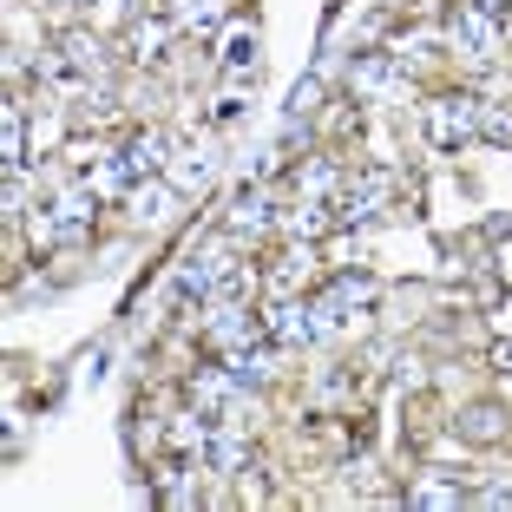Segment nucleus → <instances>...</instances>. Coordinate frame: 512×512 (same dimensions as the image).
<instances>
[{"mask_svg": "<svg viewBox=\"0 0 512 512\" xmlns=\"http://www.w3.org/2000/svg\"><path fill=\"white\" fill-rule=\"evenodd\" d=\"M237 270H243V263H237L230 250H197L191 263L178 270V302H211V296H217V289H224Z\"/></svg>", "mask_w": 512, "mask_h": 512, "instance_id": "1", "label": "nucleus"}, {"mask_svg": "<svg viewBox=\"0 0 512 512\" xmlns=\"http://www.w3.org/2000/svg\"><path fill=\"white\" fill-rule=\"evenodd\" d=\"M473 132H480V106H473V99H440V106L427 112V138H434L440 151L467 145Z\"/></svg>", "mask_w": 512, "mask_h": 512, "instance_id": "2", "label": "nucleus"}, {"mask_svg": "<svg viewBox=\"0 0 512 512\" xmlns=\"http://www.w3.org/2000/svg\"><path fill=\"white\" fill-rule=\"evenodd\" d=\"M270 335H276V348H309L329 329H322L316 302H283V309H270Z\"/></svg>", "mask_w": 512, "mask_h": 512, "instance_id": "3", "label": "nucleus"}, {"mask_svg": "<svg viewBox=\"0 0 512 512\" xmlns=\"http://www.w3.org/2000/svg\"><path fill=\"white\" fill-rule=\"evenodd\" d=\"M211 178H217V145L211 138H197V145H184L178 158H171V184H178V191H204Z\"/></svg>", "mask_w": 512, "mask_h": 512, "instance_id": "4", "label": "nucleus"}, {"mask_svg": "<svg viewBox=\"0 0 512 512\" xmlns=\"http://www.w3.org/2000/svg\"><path fill=\"white\" fill-rule=\"evenodd\" d=\"M453 40L467 46L473 60H493V46H499V14H486V7H460V20H453Z\"/></svg>", "mask_w": 512, "mask_h": 512, "instance_id": "5", "label": "nucleus"}, {"mask_svg": "<svg viewBox=\"0 0 512 512\" xmlns=\"http://www.w3.org/2000/svg\"><path fill=\"white\" fill-rule=\"evenodd\" d=\"M388 191H394V178H388V171H362V178H355V184L342 191V217H348V224H362V217H375V211H381V197H388Z\"/></svg>", "mask_w": 512, "mask_h": 512, "instance_id": "6", "label": "nucleus"}, {"mask_svg": "<svg viewBox=\"0 0 512 512\" xmlns=\"http://www.w3.org/2000/svg\"><path fill=\"white\" fill-rule=\"evenodd\" d=\"M204 329H211L217 348H243L256 335V322L243 316V302H211V322H204Z\"/></svg>", "mask_w": 512, "mask_h": 512, "instance_id": "7", "label": "nucleus"}, {"mask_svg": "<svg viewBox=\"0 0 512 512\" xmlns=\"http://www.w3.org/2000/svg\"><path fill=\"white\" fill-rule=\"evenodd\" d=\"M27 237H33V250H73L86 230H73L60 211H53V204H46V211H33V217H27Z\"/></svg>", "mask_w": 512, "mask_h": 512, "instance_id": "8", "label": "nucleus"}, {"mask_svg": "<svg viewBox=\"0 0 512 512\" xmlns=\"http://www.w3.org/2000/svg\"><path fill=\"white\" fill-rule=\"evenodd\" d=\"M60 60L73 66L79 79H106V46L92 40V33H66V40H60Z\"/></svg>", "mask_w": 512, "mask_h": 512, "instance_id": "9", "label": "nucleus"}, {"mask_svg": "<svg viewBox=\"0 0 512 512\" xmlns=\"http://www.w3.org/2000/svg\"><path fill=\"white\" fill-rule=\"evenodd\" d=\"M191 394H197V414H224L230 401H237V381H230V368H204V375L191 381Z\"/></svg>", "mask_w": 512, "mask_h": 512, "instance_id": "10", "label": "nucleus"}, {"mask_svg": "<svg viewBox=\"0 0 512 512\" xmlns=\"http://www.w3.org/2000/svg\"><path fill=\"white\" fill-rule=\"evenodd\" d=\"M171 197H178V184H132V197H125V204H132L138 224H165V217H171Z\"/></svg>", "mask_w": 512, "mask_h": 512, "instance_id": "11", "label": "nucleus"}, {"mask_svg": "<svg viewBox=\"0 0 512 512\" xmlns=\"http://www.w3.org/2000/svg\"><path fill=\"white\" fill-rule=\"evenodd\" d=\"M53 211H60L73 230H86V224H92V211H99V191H92V178H86V184H66V191L53 197Z\"/></svg>", "mask_w": 512, "mask_h": 512, "instance_id": "12", "label": "nucleus"}, {"mask_svg": "<svg viewBox=\"0 0 512 512\" xmlns=\"http://www.w3.org/2000/svg\"><path fill=\"white\" fill-rule=\"evenodd\" d=\"M171 20H178L184 33H217V20H224V0H171Z\"/></svg>", "mask_w": 512, "mask_h": 512, "instance_id": "13", "label": "nucleus"}, {"mask_svg": "<svg viewBox=\"0 0 512 512\" xmlns=\"http://www.w3.org/2000/svg\"><path fill=\"white\" fill-rule=\"evenodd\" d=\"M119 158L138 171V178H151V171L165 165V132H132V145H125Z\"/></svg>", "mask_w": 512, "mask_h": 512, "instance_id": "14", "label": "nucleus"}, {"mask_svg": "<svg viewBox=\"0 0 512 512\" xmlns=\"http://www.w3.org/2000/svg\"><path fill=\"white\" fill-rule=\"evenodd\" d=\"M394 79H401V66H394V60H381V53H375V60H362V66H355V92H368V99L394 92Z\"/></svg>", "mask_w": 512, "mask_h": 512, "instance_id": "15", "label": "nucleus"}, {"mask_svg": "<svg viewBox=\"0 0 512 512\" xmlns=\"http://www.w3.org/2000/svg\"><path fill=\"white\" fill-rule=\"evenodd\" d=\"M204 467H211V473H237L243 467V440L237 434H211V440H204Z\"/></svg>", "mask_w": 512, "mask_h": 512, "instance_id": "16", "label": "nucleus"}, {"mask_svg": "<svg viewBox=\"0 0 512 512\" xmlns=\"http://www.w3.org/2000/svg\"><path fill=\"white\" fill-rule=\"evenodd\" d=\"M171 33H178V20H138L132 27V53L138 60H158V46H165Z\"/></svg>", "mask_w": 512, "mask_h": 512, "instance_id": "17", "label": "nucleus"}, {"mask_svg": "<svg viewBox=\"0 0 512 512\" xmlns=\"http://www.w3.org/2000/svg\"><path fill=\"white\" fill-rule=\"evenodd\" d=\"M211 414H178V421H171V447L178 453H204V440H211Z\"/></svg>", "mask_w": 512, "mask_h": 512, "instance_id": "18", "label": "nucleus"}, {"mask_svg": "<svg viewBox=\"0 0 512 512\" xmlns=\"http://www.w3.org/2000/svg\"><path fill=\"white\" fill-rule=\"evenodd\" d=\"M335 217L322 211L316 197H309V204H296V211H289V237H322V230H329Z\"/></svg>", "mask_w": 512, "mask_h": 512, "instance_id": "19", "label": "nucleus"}, {"mask_svg": "<svg viewBox=\"0 0 512 512\" xmlns=\"http://www.w3.org/2000/svg\"><path fill=\"white\" fill-rule=\"evenodd\" d=\"M230 224H237V230H263V224H270V197H263V191H243L237 211H230Z\"/></svg>", "mask_w": 512, "mask_h": 512, "instance_id": "20", "label": "nucleus"}, {"mask_svg": "<svg viewBox=\"0 0 512 512\" xmlns=\"http://www.w3.org/2000/svg\"><path fill=\"white\" fill-rule=\"evenodd\" d=\"M224 60L237 66V73L256 60V27H230V33H224Z\"/></svg>", "mask_w": 512, "mask_h": 512, "instance_id": "21", "label": "nucleus"}, {"mask_svg": "<svg viewBox=\"0 0 512 512\" xmlns=\"http://www.w3.org/2000/svg\"><path fill=\"white\" fill-rule=\"evenodd\" d=\"M0 151H7V165L27 158V125H20V106H7V132H0Z\"/></svg>", "mask_w": 512, "mask_h": 512, "instance_id": "22", "label": "nucleus"}, {"mask_svg": "<svg viewBox=\"0 0 512 512\" xmlns=\"http://www.w3.org/2000/svg\"><path fill=\"white\" fill-rule=\"evenodd\" d=\"M27 197H33L27 171H20V165H7V191H0V204H7V217H20V211H27Z\"/></svg>", "mask_w": 512, "mask_h": 512, "instance_id": "23", "label": "nucleus"}, {"mask_svg": "<svg viewBox=\"0 0 512 512\" xmlns=\"http://www.w3.org/2000/svg\"><path fill=\"white\" fill-rule=\"evenodd\" d=\"M414 506H427V512H440V506H460V493H453L447 480H421L414 486Z\"/></svg>", "mask_w": 512, "mask_h": 512, "instance_id": "24", "label": "nucleus"}, {"mask_svg": "<svg viewBox=\"0 0 512 512\" xmlns=\"http://www.w3.org/2000/svg\"><path fill=\"white\" fill-rule=\"evenodd\" d=\"M158 499H165V506H191V473H165V480H158Z\"/></svg>", "mask_w": 512, "mask_h": 512, "instance_id": "25", "label": "nucleus"}, {"mask_svg": "<svg viewBox=\"0 0 512 512\" xmlns=\"http://www.w3.org/2000/svg\"><path fill=\"white\" fill-rule=\"evenodd\" d=\"M335 191V165H309L302 171V197H329Z\"/></svg>", "mask_w": 512, "mask_h": 512, "instance_id": "26", "label": "nucleus"}, {"mask_svg": "<svg viewBox=\"0 0 512 512\" xmlns=\"http://www.w3.org/2000/svg\"><path fill=\"white\" fill-rule=\"evenodd\" d=\"M467 434L473 440H493L499 434V414H493V407H473V414H467Z\"/></svg>", "mask_w": 512, "mask_h": 512, "instance_id": "27", "label": "nucleus"}, {"mask_svg": "<svg viewBox=\"0 0 512 512\" xmlns=\"http://www.w3.org/2000/svg\"><path fill=\"white\" fill-rule=\"evenodd\" d=\"M480 132L493 138V145H512V119L506 112H480Z\"/></svg>", "mask_w": 512, "mask_h": 512, "instance_id": "28", "label": "nucleus"}, {"mask_svg": "<svg viewBox=\"0 0 512 512\" xmlns=\"http://www.w3.org/2000/svg\"><path fill=\"white\" fill-rule=\"evenodd\" d=\"M316 99H322V86H316V79H302V86H296V99H289V106H296V112H309V106H316Z\"/></svg>", "mask_w": 512, "mask_h": 512, "instance_id": "29", "label": "nucleus"}, {"mask_svg": "<svg viewBox=\"0 0 512 512\" xmlns=\"http://www.w3.org/2000/svg\"><path fill=\"white\" fill-rule=\"evenodd\" d=\"M296 276H302V256H289L283 270H276V289H296Z\"/></svg>", "mask_w": 512, "mask_h": 512, "instance_id": "30", "label": "nucleus"}, {"mask_svg": "<svg viewBox=\"0 0 512 512\" xmlns=\"http://www.w3.org/2000/svg\"><path fill=\"white\" fill-rule=\"evenodd\" d=\"M480 506H512V486H486V493H480Z\"/></svg>", "mask_w": 512, "mask_h": 512, "instance_id": "31", "label": "nucleus"}, {"mask_svg": "<svg viewBox=\"0 0 512 512\" xmlns=\"http://www.w3.org/2000/svg\"><path fill=\"white\" fill-rule=\"evenodd\" d=\"M493 362H499V368L512 375V342H499V348H493Z\"/></svg>", "mask_w": 512, "mask_h": 512, "instance_id": "32", "label": "nucleus"}]
</instances>
